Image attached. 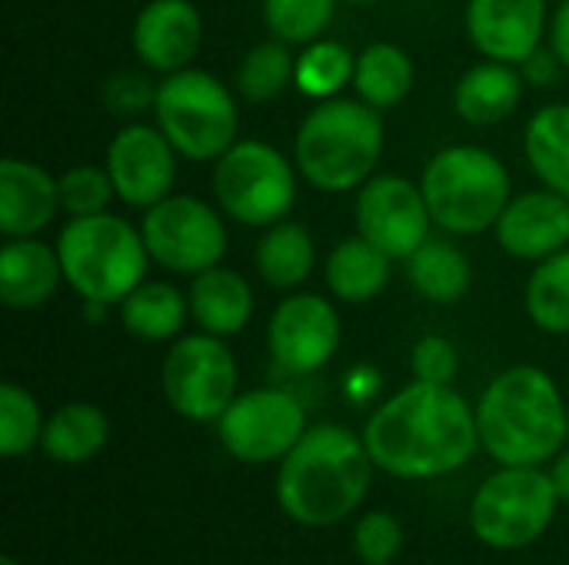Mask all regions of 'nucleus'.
Masks as SVG:
<instances>
[{"label": "nucleus", "instance_id": "37998d69", "mask_svg": "<svg viewBox=\"0 0 569 565\" xmlns=\"http://www.w3.org/2000/svg\"><path fill=\"white\" fill-rule=\"evenodd\" d=\"M347 3H353V7H373V3H380V0H347Z\"/></svg>", "mask_w": 569, "mask_h": 565}, {"label": "nucleus", "instance_id": "9b49d317", "mask_svg": "<svg viewBox=\"0 0 569 565\" xmlns=\"http://www.w3.org/2000/svg\"><path fill=\"white\" fill-rule=\"evenodd\" d=\"M140 233L150 260L177 276H197L217 266L227 253V226L220 206L190 193H170L143 210Z\"/></svg>", "mask_w": 569, "mask_h": 565}, {"label": "nucleus", "instance_id": "1a4fd4ad", "mask_svg": "<svg viewBox=\"0 0 569 565\" xmlns=\"http://www.w3.org/2000/svg\"><path fill=\"white\" fill-rule=\"evenodd\" d=\"M560 496L540 466H503L470 503V529L490 549H523L537 543L553 516Z\"/></svg>", "mask_w": 569, "mask_h": 565}, {"label": "nucleus", "instance_id": "72a5a7b5", "mask_svg": "<svg viewBox=\"0 0 569 565\" xmlns=\"http://www.w3.org/2000/svg\"><path fill=\"white\" fill-rule=\"evenodd\" d=\"M43 416L30 390L20 383L0 386V453L7 460L27 456L33 446H40L43 436Z\"/></svg>", "mask_w": 569, "mask_h": 565}, {"label": "nucleus", "instance_id": "6ab92c4d", "mask_svg": "<svg viewBox=\"0 0 569 565\" xmlns=\"http://www.w3.org/2000/svg\"><path fill=\"white\" fill-rule=\"evenodd\" d=\"M60 213V180L33 160L7 157L0 163V233L37 236Z\"/></svg>", "mask_w": 569, "mask_h": 565}, {"label": "nucleus", "instance_id": "2eb2a0df", "mask_svg": "<svg viewBox=\"0 0 569 565\" xmlns=\"http://www.w3.org/2000/svg\"><path fill=\"white\" fill-rule=\"evenodd\" d=\"M177 147L157 123H127L107 147V173L117 200L133 210H150L173 193Z\"/></svg>", "mask_w": 569, "mask_h": 565}, {"label": "nucleus", "instance_id": "39448f33", "mask_svg": "<svg viewBox=\"0 0 569 565\" xmlns=\"http://www.w3.org/2000/svg\"><path fill=\"white\" fill-rule=\"evenodd\" d=\"M57 256L67 286L90 303L120 306L143 280L150 250L127 216L110 210L93 216H70L57 233Z\"/></svg>", "mask_w": 569, "mask_h": 565}, {"label": "nucleus", "instance_id": "a211bd4d", "mask_svg": "<svg viewBox=\"0 0 569 565\" xmlns=\"http://www.w3.org/2000/svg\"><path fill=\"white\" fill-rule=\"evenodd\" d=\"M493 233L503 253L540 263L569 246V196L547 186L520 193L507 203Z\"/></svg>", "mask_w": 569, "mask_h": 565}, {"label": "nucleus", "instance_id": "c85d7f7f", "mask_svg": "<svg viewBox=\"0 0 569 565\" xmlns=\"http://www.w3.org/2000/svg\"><path fill=\"white\" fill-rule=\"evenodd\" d=\"M523 153L547 190L569 196V103H547L527 120Z\"/></svg>", "mask_w": 569, "mask_h": 565}, {"label": "nucleus", "instance_id": "c03bdc74", "mask_svg": "<svg viewBox=\"0 0 569 565\" xmlns=\"http://www.w3.org/2000/svg\"><path fill=\"white\" fill-rule=\"evenodd\" d=\"M0 565H20V563H17L13 556H3V563H0Z\"/></svg>", "mask_w": 569, "mask_h": 565}, {"label": "nucleus", "instance_id": "f03ea898", "mask_svg": "<svg viewBox=\"0 0 569 565\" xmlns=\"http://www.w3.org/2000/svg\"><path fill=\"white\" fill-rule=\"evenodd\" d=\"M370 480L373 460L363 436L323 423L310 426L280 460L277 503L297 526L327 529L343 523L363 503Z\"/></svg>", "mask_w": 569, "mask_h": 565}, {"label": "nucleus", "instance_id": "4be33fe9", "mask_svg": "<svg viewBox=\"0 0 569 565\" xmlns=\"http://www.w3.org/2000/svg\"><path fill=\"white\" fill-rule=\"evenodd\" d=\"M190 316L203 333L213 336H237L240 330H247L250 316H253V290L247 283V276H240L237 270L217 263L197 276H190Z\"/></svg>", "mask_w": 569, "mask_h": 565}, {"label": "nucleus", "instance_id": "9d476101", "mask_svg": "<svg viewBox=\"0 0 569 565\" xmlns=\"http://www.w3.org/2000/svg\"><path fill=\"white\" fill-rule=\"evenodd\" d=\"M160 386L170 410L190 423H217L237 400V360L223 336H177L160 366Z\"/></svg>", "mask_w": 569, "mask_h": 565}, {"label": "nucleus", "instance_id": "a19ab883", "mask_svg": "<svg viewBox=\"0 0 569 565\" xmlns=\"http://www.w3.org/2000/svg\"><path fill=\"white\" fill-rule=\"evenodd\" d=\"M377 386H380L377 370H367V366L353 370V376L347 380V390H350V396H353V400H367L370 393H377Z\"/></svg>", "mask_w": 569, "mask_h": 565}, {"label": "nucleus", "instance_id": "bb28decb", "mask_svg": "<svg viewBox=\"0 0 569 565\" xmlns=\"http://www.w3.org/2000/svg\"><path fill=\"white\" fill-rule=\"evenodd\" d=\"M110 440V420L93 403H63L43 423L40 450L53 463H87Z\"/></svg>", "mask_w": 569, "mask_h": 565}, {"label": "nucleus", "instance_id": "a878e982", "mask_svg": "<svg viewBox=\"0 0 569 565\" xmlns=\"http://www.w3.org/2000/svg\"><path fill=\"white\" fill-rule=\"evenodd\" d=\"M120 323L130 336L143 343H167L183 333L190 316V300L167 280H143L120 306Z\"/></svg>", "mask_w": 569, "mask_h": 565}, {"label": "nucleus", "instance_id": "cd10ccee", "mask_svg": "<svg viewBox=\"0 0 569 565\" xmlns=\"http://www.w3.org/2000/svg\"><path fill=\"white\" fill-rule=\"evenodd\" d=\"M417 80V67L410 53L390 40H377L357 53L353 67V90L363 103L373 110H393L400 107Z\"/></svg>", "mask_w": 569, "mask_h": 565}, {"label": "nucleus", "instance_id": "c9c22d12", "mask_svg": "<svg viewBox=\"0 0 569 565\" xmlns=\"http://www.w3.org/2000/svg\"><path fill=\"white\" fill-rule=\"evenodd\" d=\"M403 546V529L390 513H367L353 529V549L363 565H390Z\"/></svg>", "mask_w": 569, "mask_h": 565}, {"label": "nucleus", "instance_id": "79ce46f5", "mask_svg": "<svg viewBox=\"0 0 569 565\" xmlns=\"http://www.w3.org/2000/svg\"><path fill=\"white\" fill-rule=\"evenodd\" d=\"M550 480H553V486H557V496H560V503H569V450L567 453H560V456L553 460Z\"/></svg>", "mask_w": 569, "mask_h": 565}, {"label": "nucleus", "instance_id": "f3484780", "mask_svg": "<svg viewBox=\"0 0 569 565\" xmlns=\"http://www.w3.org/2000/svg\"><path fill=\"white\" fill-rule=\"evenodd\" d=\"M133 53L160 77L193 63L203 43V17L193 0H147L130 30Z\"/></svg>", "mask_w": 569, "mask_h": 565}, {"label": "nucleus", "instance_id": "f704fd0d", "mask_svg": "<svg viewBox=\"0 0 569 565\" xmlns=\"http://www.w3.org/2000/svg\"><path fill=\"white\" fill-rule=\"evenodd\" d=\"M57 180H60V210L67 216L103 213L110 206V200L117 196L107 167H97V163H77V167L63 170Z\"/></svg>", "mask_w": 569, "mask_h": 565}, {"label": "nucleus", "instance_id": "20e7f679", "mask_svg": "<svg viewBox=\"0 0 569 565\" xmlns=\"http://www.w3.org/2000/svg\"><path fill=\"white\" fill-rule=\"evenodd\" d=\"M383 153L380 110L360 97L320 100L297 127L293 163L300 176L320 193L360 190Z\"/></svg>", "mask_w": 569, "mask_h": 565}, {"label": "nucleus", "instance_id": "c756f323", "mask_svg": "<svg viewBox=\"0 0 569 565\" xmlns=\"http://www.w3.org/2000/svg\"><path fill=\"white\" fill-rule=\"evenodd\" d=\"M527 316L550 336H569V246L540 260L523 290Z\"/></svg>", "mask_w": 569, "mask_h": 565}, {"label": "nucleus", "instance_id": "6e6552de", "mask_svg": "<svg viewBox=\"0 0 569 565\" xmlns=\"http://www.w3.org/2000/svg\"><path fill=\"white\" fill-rule=\"evenodd\" d=\"M297 163L287 160L273 143L237 140L223 157L213 160V200L223 216L240 226L267 230L290 216L297 203Z\"/></svg>", "mask_w": 569, "mask_h": 565}, {"label": "nucleus", "instance_id": "ddd939ff", "mask_svg": "<svg viewBox=\"0 0 569 565\" xmlns=\"http://www.w3.org/2000/svg\"><path fill=\"white\" fill-rule=\"evenodd\" d=\"M357 233L390 260H410L430 240V206L420 183L397 173H373L353 200Z\"/></svg>", "mask_w": 569, "mask_h": 565}, {"label": "nucleus", "instance_id": "f257e3e1", "mask_svg": "<svg viewBox=\"0 0 569 565\" xmlns=\"http://www.w3.org/2000/svg\"><path fill=\"white\" fill-rule=\"evenodd\" d=\"M363 443L377 470L397 480H437L473 460L477 410L453 386L413 380L373 410Z\"/></svg>", "mask_w": 569, "mask_h": 565}, {"label": "nucleus", "instance_id": "473e14b6", "mask_svg": "<svg viewBox=\"0 0 569 565\" xmlns=\"http://www.w3.org/2000/svg\"><path fill=\"white\" fill-rule=\"evenodd\" d=\"M333 13L337 0H263L267 30L290 47H307L320 40Z\"/></svg>", "mask_w": 569, "mask_h": 565}, {"label": "nucleus", "instance_id": "4c0bfd02", "mask_svg": "<svg viewBox=\"0 0 569 565\" xmlns=\"http://www.w3.org/2000/svg\"><path fill=\"white\" fill-rule=\"evenodd\" d=\"M103 100L113 113L120 117H137L143 110H153L157 100V83L147 73L120 70L103 83Z\"/></svg>", "mask_w": 569, "mask_h": 565}, {"label": "nucleus", "instance_id": "f8f14e48", "mask_svg": "<svg viewBox=\"0 0 569 565\" xmlns=\"http://www.w3.org/2000/svg\"><path fill=\"white\" fill-rule=\"evenodd\" d=\"M303 403L277 386L237 393V400L217 420L223 450L240 463H277L307 433Z\"/></svg>", "mask_w": 569, "mask_h": 565}, {"label": "nucleus", "instance_id": "7c9ffc66", "mask_svg": "<svg viewBox=\"0 0 569 565\" xmlns=\"http://www.w3.org/2000/svg\"><path fill=\"white\" fill-rule=\"evenodd\" d=\"M293 73H297V57H293L290 43L273 37V40L253 43L243 53L237 77H233V87L250 103H270L287 87H293Z\"/></svg>", "mask_w": 569, "mask_h": 565}, {"label": "nucleus", "instance_id": "7ed1b4c3", "mask_svg": "<svg viewBox=\"0 0 569 565\" xmlns=\"http://www.w3.org/2000/svg\"><path fill=\"white\" fill-rule=\"evenodd\" d=\"M477 430L480 446L500 466H543L569 440V410L547 370L510 366L483 390Z\"/></svg>", "mask_w": 569, "mask_h": 565}, {"label": "nucleus", "instance_id": "e433bc0d", "mask_svg": "<svg viewBox=\"0 0 569 565\" xmlns=\"http://www.w3.org/2000/svg\"><path fill=\"white\" fill-rule=\"evenodd\" d=\"M457 366H460V356H457V350H453V343L447 336H423V340H417L413 356H410L413 380L450 386L453 376H457Z\"/></svg>", "mask_w": 569, "mask_h": 565}, {"label": "nucleus", "instance_id": "423d86ee", "mask_svg": "<svg viewBox=\"0 0 569 565\" xmlns=\"http://www.w3.org/2000/svg\"><path fill=\"white\" fill-rule=\"evenodd\" d=\"M433 226L453 236H477L493 230L507 203L513 200L507 163L473 143H453L430 157L420 173Z\"/></svg>", "mask_w": 569, "mask_h": 565}, {"label": "nucleus", "instance_id": "b1692460", "mask_svg": "<svg viewBox=\"0 0 569 565\" xmlns=\"http://www.w3.org/2000/svg\"><path fill=\"white\" fill-rule=\"evenodd\" d=\"M253 266L260 280L273 290H297L310 280L317 266V240L297 220H280L263 230L253 250Z\"/></svg>", "mask_w": 569, "mask_h": 565}, {"label": "nucleus", "instance_id": "dca6fc26", "mask_svg": "<svg viewBox=\"0 0 569 565\" xmlns=\"http://www.w3.org/2000/svg\"><path fill=\"white\" fill-rule=\"evenodd\" d=\"M467 37L487 60L520 67L550 33L547 0H467Z\"/></svg>", "mask_w": 569, "mask_h": 565}, {"label": "nucleus", "instance_id": "ea45409f", "mask_svg": "<svg viewBox=\"0 0 569 565\" xmlns=\"http://www.w3.org/2000/svg\"><path fill=\"white\" fill-rule=\"evenodd\" d=\"M550 47L560 57L563 70H569V0H560L557 13L550 17Z\"/></svg>", "mask_w": 569, "mask_h": 565}, {"label": "nucleus", "instance_id": "4468645a", "mask_svg": "<svg viewBox=\"0 0 569 565\" xmlns=\"http://www.w3.org/2000/svg\"><path fill=\"white\" fill-rule=\"evenodd\" d=\"M343 340L337 306L320 293H293L277 303L267 323V346L280 370L307 376L323 370Z\"/></svg>", "mask_w": 569, "mask_h": 565}, {"label": "nucleus", "instance_id": "5701e85b", "mask_svg": "<svg viewBox=\"0 0 569 565\" xmlns=\"http://www.w3.org/2000/svg\"><path fill=\"white\" fill-rule=\"evenodd\" d=\"M390 263L393 260L383 250H377L370 240H363L357 233V236L340 240L327 253L323 280H327V290L340 303L360 306V303H370L373 296L383 293V286L390 283Z\"/></svg>", "mask_w": 569, "mask_h": 565}, {"label": "nucleus", "instance_id": "aec40b11", "mask_svg": "<svg viewBox=\"0 0 569 565\" xmlns=\"http://www.w3.org/2000/svg\"><path fill=\"white\" fill-rule=\"evenodd\" d=\"M63 266L57 246L37 236H13L0 250V300L10 310H37L57 296Z\"/></svg>", "mask_w": 569, "mask_h": 565}, {"label": "nucleus", "instance_id": "2f4dec72", "mask_svg": "<svg viewBox=\"0 0 569 565\" xmlns=\"http://www.w3.org/2000/svg\"><path fill=\"white\" fill-rule=\"evenodd\" d=\"M353 67H357V53H350L347 43L320 37L297 53L293 87L317 103L333 100L347 83H353Z\"/></svg>", "mask_w": 569, "mask_h": 565}, {"label": "nucleus", "instance_id": "393cba45", "mask_svg": "<svg viewBox=\"0 0 569 565\" xmlns=\"http://www.w3.org/2000/svg\"><path fill=\"white\" fill-rule=\"evenodd\" d=\"M407 280L427 303L453 306L460 303L473 286V266L467 253L443 236H430L410 260H407Z\"/></svg>", "mask_w": 569, "mask_h": 565}, {"label": "nucleus", "instance_id": "0eeeda50", "mask_svg": "<svg viewBox=\"0 0 569 565\" xmlns=\"http://www.w3.org/2000/svg\"><path fill=\"white\" fill-rule=\"evenodd\" d=\"M153 123L167 133L180 157L213 163L240 140L237 93L200 67H183L157 83Z\"/></svg>", "mask_w": 569, "mask_h": 565}, {"label": "nucleus", "instance_id": "412c9836", "mask_svg": "<svg viewBox=\"0 0 569 565\" xmlns=\"http://www.w3.org/2000/svg\"><path fill=\"white\" fill-rule=\"evenodd\" d=\"M523 73L503 60H480L453 87V110L470 127H493L513 117L523 100Z\"/></svg>", "mask_w": 569, "mask_h": 565}, {"label": "nucleus", "instance_id": "58836bf2", "mask_svg": "<svg viewBox=\"0 0 569 565\" xmlns=\"http://www.w3.org/2000/svg\"><path fill=\"white\" fill-rule=\"evenodd\" d=\"M560 57L553 53V47L547 50V47H540L533 57H527L523 63H520V73H523V80L527 83H533V87H550L553 80H557V73H560Z\"/></svg>", "mask_w": 569, "mask_h": 565}]
</instances>
